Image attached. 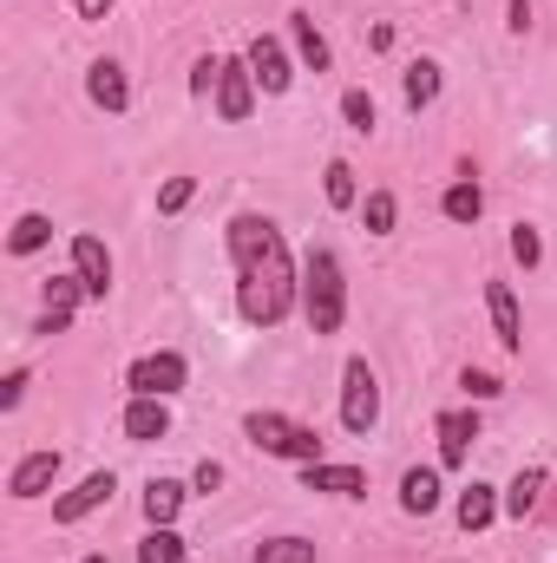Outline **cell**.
Masks as SVG:
<instances>
[{
    "label": "cell",
    "instance_id": "obj_17",
    "mask_svg": "<svg viewBox=\"0 0 557 563\" xmlns=\"http://www.w3.org/2000/svg\"><path fill=\"white\" fill-rule=\"evenodd\" d=\"M401 511H407V518H426V511H439V472L414 465V472L401 478Z\"/></svg>",
    "mask_w": 557,
    "mask_h": 563
},
{
    "label": "cell",
    "instance_id": "obj_28",
    "mask_svg": "<svg viewBox=\"0 0 557 563\" xmlns=\"http://www.w3.org/2000/svg\"><path fill=\"white\" fill-rule=\"evenodd\" d=\"M190 197H197V177H164V190H157V217H184Z\"/></svg>",
    "mask_w": 557,
    "mask_h": 563
},
{
    "label": "cell",
    "instance_id": "obj_27",
    "mask_svg": "<svg viewBox=\"0 0 557 563\" xmlns=\"http://www.w3.org/2000/svg\"><path fill=\"white\" fill-rule=\"evenodd\" d=\"M341 119H348V132H374V119H381V112H374V92L348 86V92H341Z\"/></svg>",
    "mask_w": 557,
    "mask_h": 563
},
{
    "label": "cell",
    "instance_id": "obj_37",
    "mask_svg": "<svg viewBox=\"0 0 557 563\" xmlns=\"http://www.w3.org/2000/svg\"><path fill=\"white\" fill-rule=\"evenodd\" d=\"M79 563H112V558H99V551H92V558H79Z\"/></svg>",
    "mask_w": 557,
    "mask_h": 563
},
{
    "label": "cell",
    "instance_id": "obj_34",
    "mask_svg": "<svg viewBox=\"0 0 557 563\" xmlns=\"http://www.w3.org/2000/svg\"><path fill=\"white\" fill-rule=\"evenodd\" d=\"M217 485H223V465H217V459H204V465H197V492H217Z\"/></svg>",
    "mask_w": 557,
    "mask_h": 563
},
{
    "label": "cell",
    "instance_id": "obj_7",
    "mask_svg": "<svg viewBox=\"0 0 557 563\" xmlns=\"http://www.w3.org/2000/svg\"><path fill=\"white\" fill-rule=\"evenodd\" d=\"M73 276L86 282L92 301H106V295H112V250H106L99 236H73Z\"/></svg>",
    "mask_w": 557,
    "mask_h": 563
},
{
    "label": "cell",
    "instance_id": "obj_30",
    "mask_svg": "<svg viewBox=\"0 0 557 563\" xmlns=\"http://www.w3.org/2000/svg\"><path fill=\"white\" fill-rule=\"evenodd\" d=\"M512 256H518L525 269H538V263H545V236H538L532 223H512Z\"/></svg>",
    "mask_w": 557,
    "mask_h": 563
},
{
    "label": "cell",
    "instance_id": "obj_1",
    "mask_svg": "<svg viewBox=\"0 0 557 563\" xmlns=\"http://www.w3.org/2000/svg\"><path fill=\"white\" fill-rule=\"evenodd\" d=\"M230 263H237V308H243V321L250 328H276L282 314L295 308V295H302V276H295V263H288V243H282V230L270 217H256V210H243V217H230Z\"/></svg>",
    "mask_w": 557,
    "mask_h": 563
},
{
    "label": "cell",
    "instance_id": "obj_32",
    "mask_svg": "<svg viewBox=\"0 0 557 563\" xmlns=\"http://www.w3.org/2000/svg\"><path fill=\"white\" fill-rule=\"evenodd\" d=\"M217 73H223V59H197V73H190V92L204 99V92L217 86Z\"/></svg>",
    "mask_w": 557,
    "mask_h": 563
},
{
    "label": "cell",
    "instance_id": "obj_6",
    "mask_svg": "<svg viewBox=\"0 0 557 563\" xmlns=\"http://www.w3.org/2000/svg\"><path fill=\"white\" fill-rule=\"evenodd\" d=\"M250 112H256V73H250V59H223V73H217V119L243 125Z\"/></svg>",
    "mask_w": 557,
    "mask_h": 563
},
{
    "label": "cell",
    "instance_id": "obj_35",
    "mask_svg": "<svg viewBox=\"0 0 557 563\" xmlns=\"http://www.w3.org/2000/svg\"><path fill=\"white\" fill-rule=\"evenodd\" d=\"M112 7H119V0H79V20H106Z\"/></svg>",
    "mask_w": 557,
    "mask_h": 563
},
{
    "label": "cell",
    "instance_id": "obj_23",
    "mask_svg": "<svg viewBox=\"0 0 557 563\" xmlns=\"http://www.w3.org/2000/svg\"><path fill=\"white\" fill-rule=\"evenodd\" d=\"M46 243H53V223H46L40 210H26V217L13 223V236H7V250H13V256H33V250H46Z\"/></svg>",
    "mask_w": 557,
    "mask_h": 563
},
{
    "label": "cell",
    "instance_id": "obj_16",
    "mask_svg": "<svg viewBox=\"0 0 557 563\" xmlns=\"http://www.w3.org/2000/svg\"><path fill=\"white\" fill-rule=\"evenodd\" d=\"M288 40H295V53H302V66H308V73H328V59H335V53H328L321 26H315L308 13H288Z\"/></svg>",
    "mask_w": 557,
    "mask_h": 563
},
{
    "label": "cell",
    "instance_id": "obj_2",
    "mask_svg": "<svg viewBox=\"0 0 557 563\" xmlns=\"http://www.w3.org/2000/svg\"><path fill=\"white\" fill-rule=\"evenodd\" d=\"M302 308H308L315 334H341V321H348V282H341L335 250H308V263H302Z\"/></svg>",
    "mask_w": 557,
    "mask_h": 563
},
{
    "label": "cell",
    "instance_id": "obj_15",
    "mask_svg": "<svg viewBox=\"0 0 557 563\" xmlns=\"http://www.w3.org/2000/svg\"><path fill=\"white\" fill-rule=\"evenodd\" d=\"M125 439H139V445H151V439H164L171 432V407L164 400H144V394H132V407H125Z\"/></svg>",
    "mask_w": 557,
    "mask_h": 563
},
{
    "label": "cell",
    "instance_id": "obj_9",
    "mask_svg": "<svg viewBox=\"0 0 557 563\" xmlns=\"http://www.w3.org/2000/svg\"><path fill=\"white\" fill-rule=\"evenodd\" d=\"M86 99H92L99 112H125V106H132L125 66H119V59H92V73H86Z\"/></svg>",
    "mask_w": 557,
    "mask_h": 563
},
{
    "label": "cell",
    "instance_id": "obj_36",
    "mask_svg": "<svg viewBox=\"0 0 557 563\" xmlns=\"http://www.w3.org/2000/svg\"><path fill=\"white\" fill-rule=\"evenodd\" d=\"M532 26V0H512V33H525Z\"/></svg>",
    "mask_w": 557,
    "mask_h": 563
},
{
    "label": "cell",
    "instance_id": "obj_24",
    "mask_svg": "<svg viewBox=\"0 0 557 563\" xmlns=\"http://www.w3.org/2000/svg\"><path fill=\"white\" fill-rule=\"evenodd\" d=\"M545 478H551L545 465H525V472L512 478V492H505V511H512V518H525V511L538 505V492H545Z\"/></svg>",
    "mask_w": 557,
    "mask_h": 563
},
{
    "label": "cell",
    "instance_id": "obj_13",
    "mask_svg": "<svg viewBox=\"0 0 557 563\" xmlns=\"http://www.w3.org/2000/svg\"><path fill=\"white\" fill-rule=\"evenodd\" d=\"M472 439H479V413H459V407L439 413V465L459 472V465L472 459Z\"/></svg>",
    "mask_w": 557,
    "mask_h": 563
},
{
    "label": "cell",
    "instance_id": "obj_20",
    "mask_svg": "<svg viewBox=\"0 0 557 563\" xmlns=\"http://www.w3.org/2000/svg\"><path fill=\"white\" fill-rule=\"evenodd\" d=\"M439 210H446L452 223H479V210H485V190H479L472 177H459V184H446V197H439Z\"/></svg>",
    "mask_w": 557,
    "mask_h": 563
},
{
    "label": "cell",
    "instance_id": "obj_5",
    "mask_svg": "<svg viewBox=\"0 0 557 563\" xmlns=\"http://www.w3.org/2000/svg\"><path fill=\"white\" fill-rule=\"evenodd\" d=\"M184 380H190V367H184V354H144V361H132L125 367V387L132 394H144V400H171V394H184Z\"/></svg>",
    "mask_w": 557,
    "mask_h": 563
},
{
    "label": "cell",
    "instance_id": "obj_31",
    "mask_svg": "<svg viewBox=\"0 0 557 563\" xmlns=\"http://www.w3.org/2000/svg\"><path fill=\"white\" fill-rule=\"evenodd\" d=\"M466 394H472V400H499L505 387H499L492 374H479V367H466Z\"/></svg>",
    "mask_w": 557,
    "mask_h": 563
},
{
    "label": "cell",
    "instance_id": "obj_11",
    "mask_svg": "<svg viewBox=\"0 0 557 563\" xmlns=\"http://www.w3.org/2000/svg\"><path fill=\"white\" fill-rule=\"evenodd\" d=\"M250 73H256V86H263V92H288V86H295L288 53H282V40H270V33H256V40H250Z\"/></svg>",
    "mask_w": 557,
    "mask_h": 563
},
{
    "label": "cell",
    "instance_id": "obj_4",
    "mask_svg": "<svg viewBox=\"0 0 557 563\" xmlns=\"http://www.w3.org/2000/svg\"><path fill=\"white\" fill-rule=\"evenodd\" d=\"M374 420H381V380H374V367L354 354L348 367H341V426L348 432H374Z\"/></svg>",
    "mask_w": 557,
    "mask_h": 563
},
{
    "label": "cell",
    "instance_id": "obj_14",
    "mask_svg": "<svg viewBox=\"0 0 557 563\" xmlns=\"http://www.w3.org/2000/svg\"><path fill=\"white\" fill-rule=\"evenodd\" d=\"M308 492H328V498H361L368 492V472L361 465H302Z\"/></svg>",
    "mask_w": 557,
    "mask_h": 563
},
{
    "label": "cell",
    "instance_id": "obj_25",
    "mask_svg": "<svg viewBox=\"0 0 557 563\" xmlns=\"http://www.w3.org/2000/svg\"><path fill=\"white\" fill-rule=\"evenodd\" d=\"M139 563H190V558H184V538L171 525H151V538L139 544Z\"/></svg>",
    "mask_w": 557,
    "mask_h": 563
},
{
    "label": "cell",
    "instance_id": "obj_18",
    "mask_svg": "<svg viewBox=\"0 0 557 563\" xmlns=\"http://www.w3.org/2000/svg\"><path fill=\"white\" fill-rule=\"evenodd\" d=\"M492 518H499V492H492V485H479V478H472V485H466V492H459V525H466V531H485V525H492Z\"/></svg>",
    "mask_w": 557,
    "mask_h": 563
},
{
    "label": "cell",
    "instance_id": "obj_21",
    "mask_svg": "<svg viewBox=\"0 0 557 563\" xmlns=\"http://www.w3.org/2000/svg\"><path fill=\"white\" fill-rule=\"evenodd\" d=\"M177 511H184V485H177V478H151V485H144V518H151V525H171Z\"/></svg>",
    "mask_w": 557,
    "mask_h": 563
},
{
    "label": "cell",
    "instance_id": "obj_8",
    "mask_svg": "<svg viewBox=\"0 0 557 563\" xmlns=\"http://www.w3.org/2000/svg\"><path fill=\"white\" fill-rule=\"evenodd\" d=\"M485 308H492L499 347H505V354H518V347H525V314H518V295H512V282H485Z\"/></svg>",
    "mask_w": 557,
    "mask_h": 563
},
{
    "label": "cell",
    "instance_id": "obj_33",
    "mask_svg": "<svg viewBox=\"0 0 557 563\" xmlns=\"http://www.w3.org/2000/svg\"><path fill=\"white\" fill-rule=\"evenodd\" d=\"M20 400H26V367H13V374H7V387H0V407H7V413H13Z\"/></svg>",
    "mask_w": 557,
    "mask_h": 563
},
{
    "label": "cell",
    "instance_id": "obj_19",
    "mask_svg": "<svg viewBox=\"0 0 557 563\" xmlns=\"http://www.w3.org/2000/svg\"><path fill=\"white\" fill-rule=\"evenodd\" d=\"M321 190H328V203H335V210H354V203H361L354 164H348V157H328V170H321Z\"/></svg>",
    "mask_w": 557,
    "mask_h": 563
},
{
    "label": "cell",
    "instance_id": "obj_26",
    "mask_svg": "<svg viewBox=\"0 0 557 563\" xmlns=\"http://www.w3.org/2000/svg\"><path fill=\"white\" fill-rule=\"evenodd\" d=\"M256 563H315V544L308 538H263Z\"/></svg>",
    "mask_w": 557,
    "mask_h": 563
},
{
    "label": "cell",
    "instance_id": "obj_10",
    "mask_svg": "<svg viewBox=\"0 0 557 563\" xmlns=\"http://www.w3.org/2000/svg\"><path fill=\"white\" fill-rule=\"evenodd\" d=\"M112 492H119V478H112V472H92V478H79V485L53 505V518H59V525H79V518H86V511H99Z\"/></svg>",
    "mask_w": 557,
    "mask_h": 563
},
{
    "label": "cell",
    "instance_id": "obj_29",
    "mask_svg": "<svg viewBox=\"0 0 557 563\" xmlns=\"http://www.w3.org/2000/svg\"><path fill=\"white\" fill-rule=\"evenodd\" d=\"M361 217H368V230H374V236H387V230H394V190H368Z\"/></svg>",
    "mask_w": 557,
    "mask_h": 563
},
{
    "label": "cell",
    "instance_id": "obj_12",
    "mask_svg": "<svg viewBox=\"0 0 557 563\" xmlns=\"http://www.w3.org/2000/svg\"><path fill=\"white\" fill-rule=\"evenodd\" d=\"M59 478V452H26L20 465H13V478H7V492L26 505V498H46V485Z\"/></svg>",
    "mask_w": 557,
    "mask_h": 563
},
{
    "label": "cell",
    "instance_id": "obj_3",
    "mask_svg": "<svg viewBox=\"0 0 557 563\" xmlns=\"http://www.w3.org/2000/svg\"><path fill=\"white\" fill-rule=\"evenodd\" d=\"M243 439L270 459H295V465H321V432L315 426H295L282 413H250L243 420Z\"/></svg>",
    "mask_w": 557,
    "mask_h": 563
},
{
    "label": "cell",
    "instance_id": "obj_22",
    "mask_svg": "<svg viewBox=\"0 0 557 563\" xmlns=\"http://www.w3.org/2000/svg\"><path fill=\"white\" fill-rule=\"evenodd\" d=\"M401 92H407V106H414V112H426V106L439 99V66H433V59H414V66H407V79H401Z\"/></svg>",
    "mask_w": 557,
    "mask_h": 563
}]
</instances>
